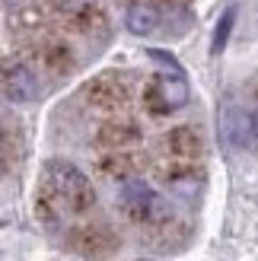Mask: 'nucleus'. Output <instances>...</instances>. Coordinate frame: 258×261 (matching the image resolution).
I'll return each instance as SVG.
<instances>
[{"label": "nucleus", "instance_id": "7ed1b4c3", "mask_svg": "<svg viewBox=\"0 0 258 261\" xmlns=\"http://www.w3.org/2000/svg\"><path fill=\"white\" fill-rule=\"evenodd\" d=\"M4 93L10 102H32L38 96V80L35 73L19 61H10L4 67Z\"/></svg>", "mask_w": 258, "mask_h": 261}, {"label": "nucleus", "instance_id": "20e7f679", "mask_svg": "<svg viewBox=\"0 0 258 261\" xmlns=\"http://www.w3.org/2000/svg\"><path fill=\"white\" fill-rule=\"evenodd\" d=\"M157 99H160V106L163 109H182L188 106V99H191V89H188V80L182 73H169V76H160L157 80Z\"/></svg>", "mask_w": 258, "mask_h": 261}, {"label": "nucleus", "instance_id": "0eeeda50", "mask_svg": "<svg viewBox=\"0 0 258 261\" xmlns=\"http://www.w3.org/2000/svg\"><path fill=\"white\" fill-rule=\"evenodd\" d=\"M249 124H252V134H255V140H258V112L252 115V121H249Z\"/></svg>", "mask_w": 258, "mask_h": 261}, {"label": "nucleus", "instance_id": "f257e3e1", "mask_svg": "<svg viewBox=\"0 0 258 261\" xmlns=\"http://www.w3.org/2000/svg\"><path fill=\"white\" fill-rule=\"evenodd\" d=\"M48 185L55 191V198L70 211H89L96 204V191L89 185V178L70 163H61V160L48 163Z\"/></svg>", "mask_w": 258, "mask_h": 261}, {"label": "nucleus", "instance_id": "f03ea898", "mask_svg": "<svg viewBox=\"0 0 258 261\" xmlns=\"http://www.w3.org/2000/svg\"><path fill=\"white\" fill-rule=\"evenodd\" d=\"M121 207L134 220H153L160 211V198L144 178H127L121 185Z\"/></svg>", "mask_w": 258, "mask_h": 261}, {"label": "nucleus", "instance_id": "6e6552de", "mask_svg": "<svg viewBox=\"0 0 258 261\" xmlns=\"http://www.w3.org/2000/svg\"><path fill=\"white\" fill-rule=\"evenodd\" d=\"M10 4H25V0H10Z\"/></svg>", "mask_w": 258, "mask_h": 261}, {"label": "nucleus", "instance_id": "423d86ee", "mask_svg": "<svg viewBox=\"0 0 258 261\" xmlns=\"http://www.w3.org/2000/svg\"><path fill=\"white\" fill-rule=\"evenodd\" d=\"M233 22H236V10H226V13H223V19L217 22V29H214L211 55H220V51L226 48V42H229V32H233Z\"/></svg>", "mask_w": 258, "mask_h": 261}, {"label": "nucleus", "instance_id": "1a4fd4ad", "mask_svg": "<svg viewBox=\"0 0 258 261\" xmlns=\"http://www.w3.org/2000/svg\"><path fill=\"white\" fill-rule=\"evenodd\" d=\"M0 140H4V130H0Z\"/></svg>", "mask_w": 258, "mask_h": 261}, {"label": "nucleus", "instance_id": "39448f33", "mask_svg": "<svg viewBox=\"0 0 258 261\" xmlns=\"http://www.w3.org/2000/svg\"><path fill=\"white\" fill-rule=\"evenodd\" d=\"M124 25H127L131 35H150V32H157V25H160V13L150 4H134L124 13Z\"/></svg>", "mask_w": 258, "mask_h": 261}]
</instances>
